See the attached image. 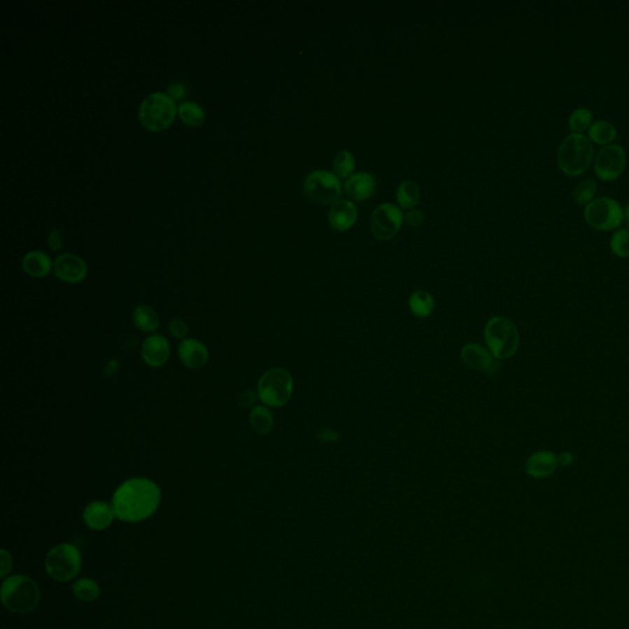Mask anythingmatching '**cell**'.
<instances>
[{
  "instance_id": "35",
  "label": "cell",
  "mask_w": 629,
  "mask_h": 629,
  "mask_svg": "<svg viewBox=\"0 0 629 629\" xmlns=\"http://www.w3.org/2000/svg\"><path fill=\"white\" fill-rule=\"evenodd\" d=\"M62 242H63L62 232H59L56 227H53L48 235V245L52 248V251H58L59 248H62Z\"/></svg>"
},
{
  "instance_id": "29",
  "label": "cell",
  "mask_w": 629,
  "mask_h": 629,
  "mask_svg": "<svg viewBox=\"0 0 629 629\" xmlns=\"http://www.w3.org/2000/svg\"><path fill=\"white\" fill-rule=\"evenodd\" d=\"M333 169L338 177L348 178L352 176L353 171L355 169V157L353 155V153L349 150H341L337 153L333 160Z\"/></svg>"
},
{
  "instance_id": "4",
  "label": "cell",
  "mask_w": 629,
  "mask_h": 629,
  "mask_svg": "<svg viewBox=\"0 0 629 629\" xmlns=\"http://www.w3.org/2000/svg\"><path fill=\"white\" fill-rule=\"evenodd\" d=\"M1 600L6 609L16 614H26L40 602V589L25 575H14L3 583Z\"/></svg>"
},
{
  "instance_id": "14",
  "label": "cell",
  "mask_w": 629,
  "mask_h": 629,
  "mask_svg": "<svg viewBox=\"0 0 629 629\" xmlns=\"http://www.w3.org/2000/svg\"><path fill=\"white\" fill-rule=\"evenodd\" d=\"M558 467V456L549 450L536 451L525 462L526 474L536 479H549Z\"/></svg>"
},
{
  "instance_id": "39",
  "label": "cell",
  "mask_w": 629,
  "mask_h": 629,
  "mask_svg": "<svg viewBox=\"0 0 629 629\" xmlns=\"http://www.w3.org/2000/svg\"><path fill=\"white\" fill-rule=\"evenodd\" d=\"M558 456V463L560 467H568L574 462V453L570 451H563L562 453L557 455Z\"/></svg>"
},
{
  "instance_id": "31",
  "label": "cell",
  "mask_w": 629,
  "mask_h": 629,
  "mask_svg": "<svg viewBox=\"0 0 629 629\" xmlns=\"http://www.w3.org/2000/svg\"><path fill=\"white\" fill-rule=\"evenodd\" d=\"M73 591L78 599L85 602H91L99 598L100 588L94 580L80 579L73 586Z\"/></svg>"
},
{
  "instance_id": "21",
  "label": "cell",
  "mask_w": 629,
  "mask_h": 629,
  "mask_svg": "<svg viewBox=\"0 0 629 629\" xmlns=\"http://www.w3.org/2000/svg\"><path fill=\"white\" fill-rule=\"evenodd\" d=\"M133 323L141 332H154L160 325L157 312L149 305H139L133 311Z\"/></svg>"
},
{
  "instance_id": "37",
  "label": "cell",
  "mask_w": 629,
  "mask_h": 629,
  "mask_svg": "<svg viewBox=\"0 0 629 629\" xmlns=\"http://www.w3.org/2000/svg\"><path fill=\"white\" fill-rule=\"evenodd\" d=\"M318 439L323 443H334L339 439V435L333 429L323 428L318 432Z\"/></svg>"
},
{
  "instance_id": "7",
  "label": "cell",
  "mask_w": 629,
  "mask_h": 629,
  "mask_svg": "<svg viewBox=\"0 0 629 629\" xmlns=\"http://www.w3.org/2000/svg\"><path fill=\"white\" fill-rule=\"evenodd\" d=\"M585 222L599 232L617 230L624 222L623 208L611 197H600L584 208Z\"/></svg>"
},
{
  "instance_id": "13",
  "label": "cell",
  "mask_w": 629,
  "mask_h": 629,
  "mask_svg": "<svg viewBox=\"0 0 629 629\" xmlns=\"http://www.w3.org/2000/svg\"><path fill=\"white\" fill-rule=\"evenodd\" d=\"M170 343L162 334H151L141 346V358L151 368L164 367L170 358Z\"/></svg>"
},
{
  "instance_id": "40",
  "label": "cell",
  "mask_w": 629,
  "mask_h": 629,
  "mask_svg": "<svg viewBox=\"0 0 629 629\" xmlns=\"http://www.w3.org/2000/svg\"><path fill=\"white\" fill-rule=\"evenodd\" d=\"M118 368H120V362H117V360H111V362H108V365H107V375L108 376H111L113 374L117 373L118 372Z\"/></svg>"
},
{
  "instance_id": "27",
  "label": "cell",
  "mask_w": 629,
  "mask_h": 629,
  "mask_svg": "<svg viewBox=\"0 0 629 629\" xmlns=\"http://www.w3.org/2000/svg\"><path fill=\"white\" fill-rule=\"evenodd\" d=\"M593 112L586 107L575 108L572 115L569 116L568 125L570 131L577 134H583L584 132L589 131L590 127L594 123Z\"/></svg>"
},
{
  "instance_id": "6",
  "label": "cell",
  "mask_w": 629,
  "mask_h": 629,
  "mask_svg": "<svg viewBox=\"0 0 629 629\" xmlns=\"http://www.w3.org/2000/svg\"><path fill=\"white\" fill-rule=\"evenodd\" d=\"M292 378L283 368L269 369L262 375L257 385V395L269 407H282L292 395Z\"/></svg>"
},
{
  "instance_id": "3",
  "label": "cell",
  "mask_w": 629,
  "mask_h": 629,
  "mask_svg": "<svg viewBox=\"0 0 629 629\" xmlns=\"http://www.w3.org/2000/svg\"><path fill=\"white\" fill-rule=\"evenodd\" d=\"M484 339L495 359L504 360L513 357L520 344L516 326L509 318L494 316L484 327Z\"/></svg>"
},
{
  "instance_id": "28",
  "label": "cell",
  "mask_w": 629,
  "mask_h": 629,
  "mask_svg": "<svg viewBox=\"0 0 629 629\" xmlns=\"http://www.w3.org/2000/svg\"><path fill=\"white\" fill-rule=\"evenodd\" d=\"M596 192H598V183L594 178H585L575 185L573 192H572V196L577 204L588 206L590 202L594 201Z\"/></svg>"
},
{
  "instance_id": "34",
  "label": "cell",
  "mask_w": 629,
  "mask_h": 629,
  "mask_svg": "<svg viewBox=\"0 0 629 629\" xmlns=\"http://www.w3.org/2000/svg\"><path fill=\"white\" fill-rule=\"evenodd\" d=\"M257 398H258V395H256L253 391H245L237 398V403L241 408H250L255 404Z\"/></svg>"
},
{
  "instance_id": "41",
  "label": "cell",
  "mask_w": 629,
  "mask_h": 629,
  "mask_svg": "<svg viewBox=\"0 0 629 629\" xmlns=\"http://www.w3.org/2000/svg\"><path fill=\"white\" fill-rule=\"evenodd\" d=\"M623 217H624V222H626V224H627V227H628V230H629V203H628V204H627V206H626V208H624V209H623Z\"/></svg>"
},
{
  "instance_id": "9",
  "label": "cell",
  "mask_w": 629,
  "mask_h": 629,
  "mask_svg": "<svg viewBox=\"0 0 629 629\" xmlns=\"http://www.w3.org/2000/svg\"><path fill=\"white\" fill-rule=\"evenodd\" d=\"M81 568V554L76 546L63 544L50 551L45 569L52 579L68 581L76 578Z\"/></svg>"
},
{
  "instance_id": "38",
  "label": "cell",
  "mask_w": 629,
  "mask_h": 629,
  "mask_svg": "<svg viewBox=\"0 0 629 629\" xmlns=\"http://www.w3.org/2000/svg\"><path fill=\"white\" fill-rule=\"evenodd\" d=\"M0 575L4 578L6 574L9 573L11 568V557L10 554L6 552V549H1V557H0Z\"/></svg>"
},
{
  "instance_id": "23",
  "label": "cell",
  "mask_w": 629,
  "mask_h": 629,
  "mask_svg": "<svg viewBox=\"0 0 629 629\" xmlns=\"http://www.w3.org/2000/svg\"><path fill=\"white\" fill-rule=\"evenodd\" d=\"M396 201L403 209H413L420 201V188L417 182L406 180L401 182L396 191Z\"/></svg>"
},
{
  "instance_id": "5",
  "label": "cell",
  "mask_w": 629,
  "mask_h": 629,
  "mask_svg": "<svg viewBox=\"0 0 629 629\" xmlns=\"http://www.w3.org/2000/svg\"><path fill=\"white\" fill-rule=\"evenodd\" d=\"M176 112L175 100L164 92H154L141 102L139 118L146 129L162 132L171 126Z\"/></svg>"
},
{
  "instance_id": "11",
  "label": "cell",
  "mask_w": 629,
  "mask_h": 629,
  "mask_svg": "<svg viewBox=\"0 0 629 629\" xmlns=\"http://www.w3.org/2000/svg\"><path fill=\"white\" fill-rule=\"evenodd\" d=\"M626 164L627 154L623 146L619 144L602 146L598 155L595 156V175L601 181H614L623 174Z\"/></svg>"
},
{
  "instance_id": "1",
  "label": "cell",
  "mask_w": 629,
  "mask_h": 629,
  "mask_svg": "<svg viewBox=\"0 0 629 629\" xmlns=\"http://www.w3.org/2000/svg\"><path fill=\"white\" fill-rule=\"evenodd\" d=\"M160 500L162 490L155 482L144 477H133L116 489L112 497V507L116 518L136 523L155 513Z\"/></svg>"
},
{
  "instance_id": "15",
  "label": "cell",
  "mask_w": 629,
  "mask_h": 629,
  "mask_svg": "<svg viewBox=\"0 0 629 629\" xmlns=\"http://www.w3.org/2000/svg\"><path fill=\"white\" fill-rule=\"evenodd\" d=\"M330 227L337 232H347L357 222L358 209L349 199H339L330 206L327 213Z\"/></svg>"
},
{
  "instance_id": "36",
  "label": "cell",
  "mask_w": 629,
  "mask_h": 629,
  "mask_svg": "<svg viewBox=\"0 0 629 629\" xmlns=\"http://www.w3.org/2000/svg\"><path fill=\"white\" fill-rule=\"evenodd\" d=\"M167 92H169V96L171 97L172 100H181L186 96V86L181 84V83H175V84L170 85Z\"/></svg>"
},
{
  "instance_id": "10",
  "label": "cell",
  "mask_w": 629,
  "mask_h": 629,
  "mask_svg": "<svg viewBox=\"0 0 629 629\" xmlns=\"http://www.w3.org/2000/svg\"><path fill=\"white\" fill-rule=\"evenodd\" d=\"M404 222L402 211L393 203H383L374 209L370 218V229L374 237L388 241L397 235Z\"/></svg>"
},
{
  "instance_id": "8",
  "label": "cell",
  "mask_w": 629,
  "mask_h": 629,
  "mask_svg": "<svg viewBox=\"0 0 629 629\" xmlns=\"http://www.w3.org/2000/svg\"><path fill=\"white\" fill-rule=\"evenodd\" d=\"M304 192L307 198L321 206H332L342 195V183L334 172L316 170L307 175L304 181Z\"/></svg>"
},
{
  "instance_id": "18",
  "label": "cell",
  "mask_w": 629,
  "mask_h": 629,
  "mask_svg": "<svg viewBox=\"0 0 629 629\" xmlns=\"http://www.w3.org/2000/svg\"><path fill=\"white\" fill-rule=\"evenodd\" d=\"M83 518L90 529L104 530L111 525L113 518H116V514L112 504L96 500L86 505Z\"/></svg>"
},
{
  "instance_id": "2",
  "label": "cell",
  "mask_w": 629,
  "mask_h": 629,
  "mask_svg": "<svg viewBox=\"0 0 629 629\" xmlns=\"http://www.w3.org/2000/svg\"><path fill=\"white\" fill-rule=\"evenodd\" d=\"M594 162V146L584 134L570 133L557 151V165L564 175L577 177L589 170Z\"/></svg>"
},
{
  "instance_id": "26",
  "label": "cell",
  "mask_w": 629,
  "mask_h": 629,
  "mask_svg": "<svg viewBox=\"0 0 629 629\" xmlns=\"http://www.w3.org/2000/svg\"><path fill=\"white\" fill-rule=\"evenodd\" d=\"M178 116L182 121L186 123L187 126L198 127L206 120V113L203 111L198 104L192 102V101H186L177 107Z\"/></svg>"
},
{
  "instance_id": "12",
  "label": "cell",
  "mask_w": 629,
  "mask_h": 629,
  "mask_svg": "<svg viewBox=\"0 0 629 629\" xmlns=\"http://www.w3.org/2000/svg\"><path fill=\"white\" fill-rule=\"evenodd\" d=\"M53 269L57 278L66 283H80L87 276L85 262L74 253H63L57 257Z\"/></svg>"
},
{
  "instance_id": "17",
  "label": "cell",
  "mask_w": 629,
  "mask_h": 629,
  "mask_svg": "<svg viewBox=\"0 0 629 629\" xmlns=\"http://www.w3.org/2000/svg\"><path fill=\"white\" fill-rule=\"evenodd\" d=\"M461 357L466 365L474 370H483L487 373H494L498 369L495 358L477 343H469L463 346Z\"/></svg>"
},
{
  "instance_id": "24",
  "label": "cell",
  "mask_w": 629,
  "mask_h": 629,
  "mask_svg": "<svg viewBox=\"0 0 629 629\" xmlns=\"http://www.w3.org/2000/svg\"><path fill=\"white\" fill-rule=\"evenodd\" d=\"M409 309L418 318H427L435 307V302L432 294L425 290H418L413 292L409 297Z\"/></svg>"
},
{
  "instance_id": "22",
  "label": "cell",
  "mask_w": 629,
  "mask_h": 629,
  "mask_svg": "<svg viewBox=\"0 0 629 629\" xmlns=\"http://www.w3.org/2000/svg\"><path fill=\"white\" fill-rule=\"evenodd\" d=\"M617 136V129L614 123L609 121H598L593 123L588 131V138L591 143L606 146L612 144Z\"/></svg>"
},
{
  "instance_id": "19",
  "label": "cell",
  "mask_w": 629,
  "mask_h": 629,
  "mask_svg": "<svg viewBox=\"0 0 629 629\" xmlns=\"http://www.w3.org/2000/svg\"><path fill=\"white\" fill-rule=\"evenodd\" d=\"M344 191L354 201H365L376 191V178L369 172H357L348 177Z\"/></svg>"
},
{
  "instance_id": "30",
  "label": "cell",
  "mask_w": 629,
  "mask_h": 629,
  "mask_svg": "<svg viewBox=\"0 0 629 629\" xmlns=\"http://www.w3.org/2000/svg\"><path fill=\"white\" fill-rule=\"evenodd\" d=\"M611 251L619 258L629 257V230L626 227H619L609 240Z\"/></svg>"
},
{
  "instance_id": "16",
  "label": "cell",
  "mask_w": 629,
  "mask_h": 629,
  "mask_svg": "<svg viewBox=\"0 0 629 629\" xmlns=\"http://www.w3.org/2000/svg\"><path fill=\"white\" fill-rule=\"evenodd\" d=\"M178 357L186 368L198 370L206 367L209 351L204 343L196 338H186L178 346Z\"/></svg>"
},
{
  "instance_id": "32",
  "label": "cell",
  "mask_w": 629,
  "mask_h": 629,
  "mask_svg": "<svg viewBox=\"0 0 629 629\" xmlns=\"http://www.w3.org/2000/svg\"><path fill=\"white\" fill-rule=\"evenodd\" d=\"M169 330H170L172 337L181 339V341L186 339V336L188 334V325L181 318H172L169 325Z\"/></svg>"
},
{
  "instance_id": "25",
  "label": "cell",
  "mask_w": 629,
  "mask_h": 629,
  "mask_svg": "<svg viewBox=\"0 0 629 629\" xmlns=\"http://www.w3.org/2000/svg\"><path fill=\"white\" fill-rule=\"evenodd\" d=\"M250 424L256 433L266 435L273 428V414L266 406H256L250 413Z\"/></svg>"
},
{
  "instance_id": "20",
  "label": "cell",
  "mask_w": 629,
  "mask_h": 629,
  "mask_svg": "<svg viewBox=\"0 0 629 629\" xmlns=\"http://www.w3.org/2000/svg\"><path fill=\"white\" fill-rule=\"evenodd\" d=\"M50 256L43 251H31L22 258V268L31 277L42 278L52 271Z\"/></svg>"
},
{
  "instance_id": "33",
  "label": "cell",
  "mask_w": 629,
  "mask_h": 629,
  "mask_svg": "<svg viewBox=\"0 0 629 629\" xmlns=\"http://www.w3.org/2000/svg\"><path fill=\"white\" fill-rule=\"evenodd\" d=\"M404 222H407L409 227H419L424 222V213L422 211H418V209H411L404 215Z\"/></svg>"
}]
</instances>
